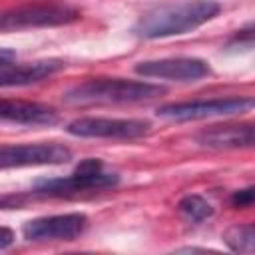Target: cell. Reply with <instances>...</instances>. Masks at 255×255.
Segmentation results:
<instances>
[{"label": "cell", "instance_id": "3", "mask_svg": "<svg viewBox=\"0 0 255 255\" xmlns=\"http://www.w3.org/2000/svg\"><path fill=\"white\" fill-rule=\"evenodd\" d=\"M118 183H120V175L116 171H106L102 159L88 157L82 159L70 175L36 181L32 191L46 197H70L88 191H102L108 187H116Z\"/></svg>", "mask_w": 255, "mask_h": 255}, {"label": "cell", "instance_id": "11", "mask_svg": "<svg viewBox=\"0 0 255 255\" xmlns=\"http://www.w3.org/2000/svg\"><path fill=\"white\" fill-rule=\"evenodd\" d=\"M195 141L207 149H243L255 147V124L213 126L195 135Z\"/></svg>", "mask_w": 255, "mask_h": 255}, {"label": "cell", "instance_id": "9", "mask_svg": "<svg viewBox=\"0 0 255 255\" xmlns=\"http://www.w3.org/2000/svg\"><path fill=\"white\" fill-rule=\"evenodd\" d=\"M72 159V151L62 143H22L2 145L0 165L10 167H34V165H60Z\"/></svg>", "mask_w": 255, "mask_h": 255}, {"label": "cell", "instance_id": "15", "mask_svg": "<svg viewBox=\"0 0 255 255\" xmlns=\"http://www.w3.org/2000/svg\"><path fill=\"white\" fill-rule=\"evenodd\" d=\"M229 50H239V48H255V24L247 26L243 30H237L229 42H227Z\"/></svg>", "mask_w": 255, "mask_h": 255}, {"label": "cell", "instance_id": "2", "mask_svg": "<svg viewBox=\"0 0 255 255\" xmlns=\"http://www.w3.org/2000/svg\"><path fill=\"white\" fill-rule=\"evenodd\" d=\"M165 94L163 86L124 80V78H92L72 86L62 94L66 104L74 106H110V104H139Z\"/></svg>", "mask_w": 255, "mask_h": 255}, {"label": "cell", "instance_id": "10", "mask_svg": "<svg viewBox=\"0 0 255 255\" xmlns=\"http://www.w3.org/2000/svg\"><path fill=\"white\" fill-rule=\"evenodd\" d=\"M66 66L64 60H36V62H26V64H16V60H0V86L10 88V86H28L36 84L44 78L54 76Z\"/></svg>", "mask_w": 255, "mask_h": 255}, {"label": "cell", "instance_id": "13", "mask_svg": "<svg viewBox=\"0 0 255 255\" xmlns=\"http://www.w3.org/2000/svg\"><path fill=\"white\" fill-rule=\"evenodd\" d=\"M223 241L235 253H255V221L227 227L223 231Z\"/></svg>", "mask_w": 255, "mask_h": 255}, {"label": "cell", "instance_id": "7", "mask_svg": "<svg viewBox=\"0 0 255 255\" xmlns=\"http://www.w3.org/2000/svg\"><path fill=\"white\" fill-rule=\"evenodd\" d=\"M133 72L143 78H159L171 82H197L211 74V66L201 58L177 56V58H159L145 60L135 64Z\"/></svg>", "mask_w": 255, "mask_h": 255}, {"label": "cell", "instance_id": "14", "mask_svg": "<svg viewBox=\"0 0 255 255\" xmlns=\"http://www.w3.org/2000/svg\"><path fill=\"white\" fill-rule=\"evenodd\" d=\"M177 211L187 223H203L205 219H209L213 215L211 203L197 193L183 195L177 203Z\"/></svg>", "mask_w": 255, "mask_h": 255}, {"label": "cell", "instance_id": "12", "mask_svg": "<svg viewBox=\"0 0 255 255\" xmlns=\"http://www.w3.org/2000/svg\"><path fill=\"white\" fill-rule=\"evenodd\" d=\"M0 116L4 122L20 126H54L58 122V112L54 108L24 100H2Z\"/></svg>", "mask_w": 255, "mask_h": 255}, {"label": "cell", "instance_id": "1", "mask_svg": "<svg viewBox=\"0 0 255 255\" xmlns=\"http://www.w3.org/2000/svg\"><path fill=\"white\" fill-rule=\"evenodd\" d=\"M221 12V6L213 0H183L171 4H159L145 10L133 24V34L143 40H157L169 36H181L211 22Z\"/></svg>", "mask_w": 255, "mask_h": 255}, {"label": "cell", "instance_id": "16", "mask_svg": "<svg viewBox=\"0 0 255 255\" xmlns=\"http://www.w3.org/2000/svg\"><path fill=\"white\" fill-rule=\"evenodd\" d=\"M231 203H233L235 207H249V205H255V185L245 187V189H237V191L231 195Z\"/></svg>", "mask_w": 255, "mask_h": 255}, {"label": "cell", "instance_id": "8", "mask_svg": "<svg viewBox=\"0 0 255 255\" xmlns=\"http://www.w3.org/2000/svg\"><path fill=\"white\" fill-rule=\"evenodd\" d=\"M88 227L84 213L44 215L24 223L22 233L28 241H74Z\"/></svg>", "mask_w": 255, "mask_h": 255}, {"label": "cell", "instance_id": "6", "mask_svg": "<svg viewBox=\"0 0 255 255\" xmlns=\"http://www.w3.org/2000/svg\"><path fill=\"white\" fill-rule=\"evenodd\" d=\"M151 124L135 118H78L66 126V131L76 137L100 139H137L147 135Z\"/></svg>", "mask_w": 255, "mask_h": 255}, {"label": "cell", "instance_id": "17", "mask_svg": "<svg viewBox=\"0 0 255 255\" xmlns=\"http://www.w3.org/2000/svg\"><path fill=\"white\" fill-rule=\"evenodd\" d=\"M12 239H14V233H12L8 227H4V229H2V239H0V249H2V251L8 249V245L12 243Z\"/></svg>", "mask_w": 255, "mask_h": 255}, {"label": "cell", "instance_id": "5", "mask_svg": "<svg viewBox=\"0 0 255 255\" xmlns=\"http://www.w3.org/2000/svg\"><path fill=\"white\" fill-rule=\"evenodd\" d=\"M82 14L66 4H30L4 12L0 20V28L4 32H10V30H26V28L64 26L78 22Z\"/></svg>", "mask_w": 255, "mask_h": 255}, {"label": "cell", "instance_id": "4", "mask_svg": "<svg viewBox=\"0 0 255 255\" xmlns=\"http://www.w3.org/2000/svg\"><path fill=\"white\" fill-rule=\"evenodd\" d=\"M255 110L253 96H231V98H213V100H193V102H177L163 104L155 110V114L163 120L173 122H193V120H209V118H225L239 116Z\"/></svg>", "mask_w": 255, "mask_h": 255}]
</instances>
